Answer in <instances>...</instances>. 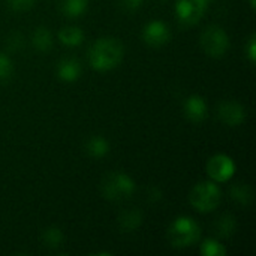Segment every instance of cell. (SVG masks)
<instances>
[{"instance_id":"18","label":"cell","mask_w":256,"mask_h":256,"mask_svg":"<svg viewBox=\"0 0 256 256\" xmlns=\"http://www.w3.org/2000/svg\"><path fill=\"white\" fill-rule=\"evenodd\" d=\"M231 198L234 201H237L238 204H242V206H248L252 201V190L246 184H242V183L236 184L231 189Z\"/></svg>"},{"instance_id":"6","label":"cell","mask_w":256,"mask_h":256,"mask_svg":"<svg viewBox=\"0 0 256 256\" xmlns=\"http://www.w3.org/2000/svg\"><path fill=\"white\" fill-rule=\"evenodd\" d=\"M207 9V3L202 0H177L176 15L180 24L194 26L196 24Z\"/></svg>"},{"instance_id":"5","label":"cell","mask_w":256,"mask_h":256,"mask_svg":"<svg viewBox=\"0 0 256 256\" xmlns=\"http://www.w3.org/2000/svg\"><path fill=\"white\" fill-rule=\"evenodd\" d=\"M201 46L210 57H224L230 48V39L224 28L210 26L201 34Z\"/></svg>"},{"instance_id":"8","label":"cell","mask_w":256,"mask_h":256,"mask_svg":"<svg viewBox=\"0 0 256 256\" xmlns=\"http://www.w3.org/2000/svg\"><path fill=\"white\" fill-rule=\"evenodd\" d=\"M170 28L162 21H152L144 27L142 39L150 46H162L170 40Z\"/></svg>"},{"instance_id":"11","label":"cell","mask_w":256,"mask_h":256,"mask_svg":"<svg viewBox=\"0 0 256 256\" xmlns=\"http://www.w3.org/2000/svg\"><path fill=\"white\" fill-rule=\"evenodd\" d=\"M57 75L64 82H74L81 75V66L74 58H64L57 66Z\"/></svg>"},{"instance_id":"13","label":"cell","mask_w":256,"mask_h":256,"mask_svg":"<svg viewBox=\"0 0 256 256\" xmlns=\"http://www.w3.org/2000/svg\"><path fill=\"white\" fill-rule=\"evenodd\" d=\"M32 42H33V46L38 50V51H42V52H46L51 50L52 46V38H51V33L48 28L45 27H38L32 36Z\"/></svg>"},{"instance_id":"2","label":"cell","mask_w":256,"mask_h":256,"mask_svg":"<svg viewBox=\"0 0 256 256\" xmlns=\"http://www.w3.org/2000/svg\"><path fill=\"white\" fill-rule=\"evenodd\" d=\"M102 195L110 201H123L132 196L135 192L134 180L124 172H110L104 177L100 183Z\"/></svg>"},{"instance_id":"26","label":"cell","mask_w":256,"mask_h":256,"mask_svg":"<svg viewBox=\"0 0 256 256\" xmlns=\"http://www.w3.org/2000/svg\"><path fill=\"white\" fill-rule=\"evenodd\" d=\"M202 2H204V3H208V2H210V0H202Z\"/></svg>"},{"instance_id":"20","label":"cell","mask_w":256,"mask_h":256,"mask_svg":"<svg viewBox=\"0 0 256 256\" xmlns=\"http://www.w3.org/2000/svg\"><path fill=\"white\" fill-rule=\"evenodd\" d=\"M201 254L204 256H225L226 250L218 240H206L201 246Z\"/></svg>"},{"instance_id":"12","label":"cell","mask_w":256,"mask_h":256,"mask_svg":"<svg viewBox=\"0 0 256 256\" xmlns=\"http://www.w3.org/2000/svg\"><path fill=\"white\" fill-rule=\"evenodd\" d=\"M86 152L92 158H104L110 152V144L104 136H93L87 141Z\"/></svg>"},{"instance_id":"14","label":"cell","mask_w":256,"mask_h":256,"mask_svg":"<svg viewBox=\"0 0 256 256\" xmlns=\"http://www.w3.org/2000/svg\"><path fill=\"white\" fill-rule=\"evenodd\" d=\"M58 39L62 40L63 45L68 46H76L82 42L84 33L78 27H64L58 32Z\"/></svg>"},{"instance_id":"9","label":"cell","mask_w":256,"mask_h":256,"mask_svg":"<svg viewBox=\"0 0 256 256\" xmlns=\"http://www.w3.org/2000/svg\"><path fill=\"white\" fill-rule=\"evenodd\" d=\"M219 118L228 126H238L244 122L246 112L243 105H240L238 102L226 100L222 102L219 106Z\"/></svg>"},{"instance_id":"22","label":"cell","mask_w":256,"mask_h":256,"mask_svg":"<svg viewBox=\"0 0 256 256\" xmlns=\"http://www.w3.org/2000/svg\"><path fill=\"white\" fill-rule=\"evenodd\" d=\"M8 4L12 10L24 12V10H28L34 4V0H8Z\"/></svg>"},{"instance_id":"4","label":"cell","mask_w":256,"mask_h":256,"mask_svg":"<svg viewBox=\"0 0 256 256\" xmlns=\"http://www.w3.org/2000/svg\"><path fill=\"white\" fill-rule=\"evenodd\" d=\"M220 189L216 183L213 182H204L196 184L190 195H189V201L192 204V207L195 210H198L200 213H210L213 210L218 208V206L220 204Z\"/></svg>"},{"instance_id":"3","label":"cell","mask_w":256,"mask_h":256,"mask_svg":"<svg viewBox=\"0 0 256 256\" xmlns=\"http://www.w3.org/2000/svg\"><path fill=\"white\" fill-rule=\"evenodd\" d=\"M201 230L190 218H178L168 230V242L172 248L183 249L195 244L200 240Z\"/></svg>"},{"instance_id":"1","label":"cell","mask_w":256,"mask_h":256,"mask_svg":"<svg viewBox=\"0 0 256 256\" xmlns=\"http://www.w3.org/2000/svg\"><path fill=\"white\" fill-rule=\"evenodd\" d=\"M123 44L116 38L98 39L88 50V62L94 70H111L117 68L123 58Z\"/></svg>"},{"instance_id":"16","label":"cell","mask_w":256,"mask_h":256,"mask_svg":"<svg viewBox=\"0 0 256 256\" xmlns=\"http://www.w3.org/2000/svg\"><path fill=\"white\" fill-rule=\"evenodd\" d=\"M87 4H88V0H63L62 10L68 16L75 18L84 14V10L87 9Z\"/></svg>"},{"instance_id":"25","label":"cell","mask_w":256,"mask_h":256,"mask_svg":"<svg viewBox=\"0 0 256 256\" xmlns=\"http://www.w3.org/2000/svg\"><path fill=\"white\" fill-rule=\"evenodd\" d=\"M249 4H250V8H252V9H255L256 2L255 0H249Z\"/></svg>"},{"instance_id":"7","label":"cell","mask_w":256,"mask_h":256,"mask_svg":"<svg viewBox=\"0 0 256 256\" xmlns=\"http://www.w3.org/2000/svg\"><path fill=\"white\" fill-rule=\"evenodd\" d=\"M236 172L234 160L226 154H214L207 162V174L218 183L228 182Z\"/></svg>"},{"instance_id":"24","label":"cell","mask_w":256,"mask_h":256,"mask_svg":"<svg viewBox=\"0 0 256 256\" xmlns=\"http://www.w3.org/2000/svg\"><path fill=\"white\" fill-rule=\"evenodd\" d=\"M248 57H249L250 63H255V60H256V40H255V36H252V38H250V40H249V46H248Z\"/></svg>"},{"instance_id":"19","label":"cell","mask_w":256,"mask_h":256,"mask_svg":"<svg viewBox=\"0 0 256 256\" xmlns=\"http://www.w3.org/2000/svg\"><path fill=\"white\" fill-rule=\"evenodd\" d=\"M63 232L57 228H48L46 231H44L42 234V242L45 243V246L56 249L63 243Z\"/></svg>"},{"instance_id":"23","label":"cell","mask_w":256,"mask_h":256,"mask_svg":"<svg viewBox=\"0 0 256 256\" xmlns=\"http://www.w3.org/2000/svg\"><path fill=\"white\" fill-rule=\"evenodd\" d=\"M122 4L128 12H134V10L141 8L142 0H122Z\"/></svg>"},{"instance_id":"15","label":"cell","mask_w":256,"mask_h":256,"mask_svg":"<svg viewBox=\"0 0 256 256\" xmlns=\"http://www.w3.org/2000/svg\"><path fill=\"white\" fill-rule=\"evenodd\" d=\"M141 222H142V216H141V212H138V210L126 212L120 218V226L123 231H134L141 225Z\"/></svg>"},{"instance_id":"21","label":"cell","mask_w":256,"mask_h":256,"mask_svg":"<svg viewBox=\"0 0 256 256\" xmlns=\"http://www.w3.org/2000/svg\"><path fill=\"white\" fill-rule=\"evenodd\" d=\"M12 62L9 60L8 56L0 54V82H4L10 78L12 75Z\"/></svg>"},{"instance_id":"17","label":"cell","mask_w":256,"mask_h":256,"mask_svg":"<svg viewBox=\"0 0 256 256\" xmlns=\"http://www.w3.org/2000/svg\"><path fill=\"white\" fill-rule=\"evenodd\" d=\"M216 232L219 237L228 238L236 232V219L232 216H224L216 224Z\"/></svg>"},{"instance_id":"10","label":"cell","mask_w":256,"mask_h":256,"mask_svg":"<svg viewBox=\"0 0 256 256\" xmlns=\"http://www.w3.org/2000/svg\"><path fill=\"white\" fill-rule=\"evenodd\" d=\"M184 112L189 120L200 123L206 118L207 116V105L206 100L201 96H190L184 102Z\"/></svg>"}]
</instances>
